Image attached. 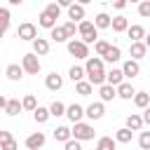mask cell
<instances>
[{"label": "cell", "mask_w": 150, "mask_h": 150, "mask_svg": "<svg viewBox=\"0 0 150 150\" xmlns=\"http://www.w3.org/2000/svg\"><path fill=\"white\" fill-rule=\"evenodd\" d=\"M84 70H87V80L94 84V87H103L105 84V70H103V59L101 56H89L87 63H84Z\"/></svg>", "instance_id": "obj_1"}, {"label": "cell", "mask_w": 150, "mask_h": 150, "mask_svg": "<svg viewBox=\"0 0 150 150\" xmlns=\"http://www.w3.org/2000/svg\"><path fill=\"white\" fill-rule=\"evenodd\" d=\"M77 28H80L77 33H80V40H82V42H87V45H91V42L96 45V42H98V28H96L94 21L84 19V21L77 23Z\"/></svg>", "instance_id": "obj_2"}, {"label": "cell", "mask_w": 150, "mask_h": 150, "mask_svg": "<svg viewBox=\"0 0 150 150\" xmlns=\"http://www.w3.org/2000/svg\"><path fill=\"white\" fill-rule=\"evenodd\" d=\"M68 54L75 59H89V45L82 40H68Z\"/></svg>", "instance_id": "obj_3"}, {"label": "cell", "mask_w": 150, "mask_h": 150, "mask_svg": "<svg viewBox=\"0 0 150 150\" xmlns=\"http://www.w3.org/2000/svg\"><path fill=\"white\" fill-rule=\"evenodd\" d=\"M21 66H23V70L28 73V75H38L40 73V59H38V54L35 52H30V54H23V59H21Z\"/></svg>", "instance_id": "obj_4"}, {"label": "cell", "mask_w": 150, "mask_h": 150, "mask_svg": "<svg viewBox=\"0 0 150 150\" xmlns=\"http://www.w3.org/2000/svg\"><path fill=\"white\" fill-rule=\"evenodd\" d=\"M73 138H77V141H91L94 138V127L87 124V122H77L73 127Z\"/></svg>", "instance_id": "obj_5"}, {"label": "cell", "mask_w": 150, "mask_h": 150, "mask_svg": "<svg viewBox=\"0 0 150 150\" xmlns=\"http://www.w3.org/2000/svg\"><path fill=\"white\" fill-rule=\"evenodd\" d=\"M16 38L19 40H26V42H33V40H38V28H35V23H21L19 28H16Z\"/></svg>", "instance_id": "obj_6"}, {"label": "cell", "mask_w": 150, "mask_h": 150, "mask_svg": "<svg viewBox=\"0 0 150 150\" xmlns=\"http://www.w3.org/2000/svg\"><path fill=\"white\" fill-rule=\"evenodd\" d=\"M84 115H87V108H82V105H77V103L68 105V110H66V117H68L73 124L82 122V117H84Z\"/></svg>", "instance_id": "obj_7"}, {"label": "cell", "mask_w": 150, "mask_h": 150, "mask_svg": "<svg viewBox=\"0 0 150 150\" xmlns=\"http://www.w3.org/2000/svg\"><path fill=\"white\" fill-rule=\"evenodd\" d=\"M122 70H124V77L134 80V77H138L141 66H138V61H136V59H129V61H124V63H122Z\"/></svg>", "instance_id": "obj_8"}, {"label": "cell", "mask_w": 150, "mask_h": 150, "mask_svg": "<svg viewBox=\"0 0 150 150\" xmlns=\"http://www.w3.org/2000/svg\"><path fill=\"white\" fill-rule=\"evenodd\" d=\"M45 87H47L49 91H59V89L63 87V77L54 70V73H49V75L45 77Z\"/></svg>", "instance_id": "obj_9"}, {"label": "cell", "mask_w": 150, "mask_h": 150, "mask_svg": "<svg viewBox=\"0 0 150 150\" xmlns=\"http://www.w3.org/2000/svg\"><path fill=\"white\" fill-rule=\"evenodd\" d=\"M45 141H47L45 134H42V131H35V134H30V136L26 138V148H28V150H40V148L45 145Z\"/></svg>", "instance_id": "obj_10"}, {"label": "cell", "mask_w": 150, "mask_h": 150, "mask_svg": "<svg viewBox=\"0 0 150 150\" xmlns=\"http://www.w3.org/2000/svg\"><path fill=\"white\" fill-rule=\"evenodd\" d=\"M122 82H124V70H122V68H112V70H108V75H105V84L120 87Z\"/></svg>", "instance_id": "obj_11"}, {"label": "cell", "mask_w": 150, "mask_h": 150, "mask_svg": "<svg viewBox=\"0 0 150 150\" xmlns=\"http://www.w3.org/2000/svg\"><path fill=\"white\" fill-rule=\"evenodd\" d=\"M103 115H105V105H103V101H96V103L87 105V117H89V120H101Z\"/></svg>", "instance_id": "obj_12"}, {"label": "cell", "mask_w": 150, "mask_h": 150, "mask_svg": "<svg viewBox=\"0 0 150 150\" xmlns=\"http://www.w3.org/2000/svg\"><path fill=\"white\" fill-rule=\"evenodd\" d=\"M68 19H70V21H75V23L84 21V5H80V2L70 5V7H68Z\"/></svg>", "instance_id": "obj_13"}, {"label": "cell", "mask_w": 150, "mask_h": 150, "mask_svg": "<svg viewBox=\"0 0 150 150\" xmlns=\"http://www.w3.org/2000/svg\"><path fill=\"white\" fill-rule=\"evenodd\" d=\"M70 138H73V129H70V127L61 124V127L54 129V141H59V143H68Z\"/></svg>", "instance_id": "obj_14"}, {"label": "cell", "mask_w": 150, "mask_h": 150, "mask_svg": "<svg viewBox=\"0 0 150 150\" xmlns=\"http://www.w3.org/2000/svg\"><path fill=\"white\" fill-rule=\"evenodd\" d=\"M127 35H129V42H143V38H145V28L138 26V23H134V26H129Z\"/></svg>", "instance_id": "obj_15"}, {"label": "cell", "mask_w": 150, "mask_h": 150, "mask_svg": "<svg viewBox=\"0 0 150 150\" xmlns=\"http://www.w3.org/2000/svg\"><path fill=\"white\" fill-rule=\"evenodd\" d=\"M129 54H131V59H143L145 54H148V45L145 42H131L129 45Z\"/></svg>", "instance_id": "obj_16"}, {"label": "cell", "mask_w": 150, "mask_h": 150, "mask_svg": "<svg viewBox=\"0 0 150 150\" xmlns=\"http://www.w3.org/2000/svg\"><path fill=\"white\" fill-rule=\"evenodd\" d=\"M23 73H26V70H23V66H19V63H9V66L5 68V75H7L12 82L21 80V77H23Z\"/></svg>", "instance_id": "obj_17"}, {"label": "cell", "mask_w": 150, "mask_h": 150, "mask_svg": "<svg viewBox=\"0 0 150 150\" xmlns=\"http://www.w3.org/2000/svg\"><path fill=\"white\" fill-rule=\"evenodd\" d=\"M98 96H101L103 103H108V101H112V98L117 96V87H112V84H103V87H98Z\"/></svg>", "instance_id": "obj_18"}, {"label": "cell", "mask_w": 150, "mask_h": 150, "mask_svg": "<svg viewBox=\"0 0 150 150\" xmlns=\"http://www.w3.org/2000/svg\"><path fill=\"white\" fill-rule=\"evenodd\" d=\"M0 150H16V141L9 131H0Z\"/></svg>", "instance_id": "obj_19"}, {"label": "cell", "mask_w": 150, "mask_h": 150, "mask_svg": "<svg viewBox=\"0 0 150 150\" xmlns=\"http://www.w3.org/2000/svg\"><path fill=\"white\" fill-rule=\"evenodd\" d=\"M117 96H120V98H124V101H131V98L136 96V89H134L129 82H122V84L117 87Z\"/></svg>", "instance_id": "obj_20"}, {"label": "cell", "mask_w": 150, "mask_h": 150, "mask_svg": "<svg viewBox=\"0 0 150 150\" xmlns=\"http://www.w3.org/2000/svg\"><path fill=\"white\" fill-rule=\"evenodd\" d=\"M115 33H127L129 30V21H127V16H112V26H110Z\"/></svg>", "instance_id": "obj_21"}, {"label": "cell", "mask_w": 150, "mask_h": 150, "mask_svg": "<svg viewBox=\"0 0 150 150\" xmlns=\"http://www.w3.org/2000/svg\"><path fill=\"white\" fill-rule=\"evenodd\" d=\"M23 110V103L19 101V98H9L7 101V105H5V112L9 115V117H14V115H19Z\"/></svg>", "instance_id": "obj_22"}, {"label": "cell", "mask_w": 150, "mask_h": 150, "mask_svg": "<svg viewBox=\"0 0 150 150\" xmlns=\"http://www.w3.org/2000/svg\"><path fill=\"white\" fill-rule=\"evenodd\" d=\"M143 124H145V122H143V115L131 112V115L127 117V127H129L131 131H141V129H143Z\"/></svg>", "instance_id": "obj_23"}, {"label": "cell", "mask_w": 150, "mask_h": 150, "mask_svg": "<svg viewBox=\"0 0 150 150\" xmlns=\"http://www.w3.org/2000/svg\"><path fill=\"white\" fill-rule=\"evenodd\" d=\"M38 23L42 26V28H47V30H52V28H56V19L54 16H49L45 9L40 12V16H38Z\"/></svg>", "instance_id": "obj_24"}, {"label": "cell", "mask_w": 150, "mask_h": 150, "mask_svg": "<svg viewBox=\"0 0 150 150\" xmlns=\"http://www.w3.org/2000/svg\"><path fill=\"white\" fill-rule=\"evenodd\" d=\"M49 117H52V110H49V108H42V105H38L35 112H33V120H35L38 124H45Z\"/></svg>", "instance_id": "obj_25"}, {"label": "cell", "mask_w": 150, "mask_h": 150, "mask_svg": "<svg viewBox=\"0 0 150 150\" xmlns=\"http://www.w3.org/2000/svg\"><path fill=\"white\" fill-rule=\"evenodd\" d=\"M94 23H96V28H110L112 26V16H108L105 12H98L94 16Z\"/></svg>", "instance_id": "obj_26"}, {"label": "cell", "mask_w": 150, "mask_h": 150, "mask_svg": "<svg viewBox=\"0 0 150 150\" xmlns=\"http://www.w3.org/2000/svg\"><path fill=\"white\" fill-rule=\"evenodd\" d=\"M33 52H35L38 56H45V54L49 52V42H47L45 38H38V40H33Z\"/></svg>", "instance_id": "obj_27"}, {"label": "cell", "mask_w": 150, "mask_h": 150, "mask_svg": "<svg viewBox=\"0 0 150 150\" xmlns=\"http://www.w3.org/2000/svg\"><path fill=\"white\" fill-rule=\"evenodd\" d=\"M49 38H52L54 42H66V40H68V33H66L63 26H56V28L49 30Z\"/></svg>", "instance_id": "obj_28"}, {"label": "cell", "mask_w": 150, "mask_h": 150, "mask_svg": "<svg viewBox=\"0 0 150 150\" xmlns=\"http://www.w3.org/2000/svg\"><path fill=\"white\" fill-rule=\"evenodd\" d=\"M87 75V70L82 68V66H70V70H68V77L77 84V82H82V77Z\"/></svg>", "instance_id": "obj_29"}, {"label": "cell", "mask_w": 150, "mask_h": 150, "mask_svg": "<svg viewBox=\"0 0 150 150\" xmlns=\"http://www.w3.org/2000/svg\"><path fill=\"white\" fill-rule=\"evenodd\" d=\"M134 103H136V108H148L150 105V94L148 91H136V96H134Z\"/></svg>", "instance_id": "obj_30"}, {"label": "cell", "mask_w": 150, "mask_h": 150, "mask_svg": "<svg viewBox=\"0 0 150 150\" xmlns=\"http://www.w3.org/2000/svg\"><path fill=\"white\" fill-rule=\"evenodd\" d=\"M131 136H134V131H131L129 127H122V129H117L115 141H117V143H131Z\"/></svg>", "instance_id": "obj_31"}, {"label": "cell", "mask_w": 150, "mask_h": 150, "mask_svg": "<svg viewBox=\"0 0 150 150\" xmlns=\"http://www.w3.org/2000/svg\"><path fill=\"white\" fill-rule=\"evenodd\" d=\"M122 59V49L117 47V45H112L110 49H108V54L103 56V61H108V63H115V61H120Z\"/></svg>", "instance_id": "obj_32"}, {"label": "cell", "mask_w": 150, "mask_h": 150, "mask_svg": "<svg viewBox=\"0 0 150 150\" xmlns=\"http://www.w3.org/2000/svg\"><path fill=\"white\" fill-rule=\"evenodd\" d=\"M75 91H77L80 96H89V94L94 91V84H91L89 80H82V82H77V84H75Z\"/></svg>", "instance_id": "obj_33"}, {"label": "cell", "mask_w": 150, "mask_h": 150, "mask_svg": "<svg viewBox=\"0 0 150 150\" xmlns=\"http://www.w3.org/2000/svg\"><path fill=\"white\" fill-rule=\"evenodd\" d=\"M115 138H110V136H101L98 138V143H96V150H115Z\"/></svg>", "instance_id": "obj_34"}, {"label": "cell", "mask_w": 150, "mask_h": 150, "mask_svg": "<svg viewBox=\"0 0 150 150\" xmlns=\"http://www.w3.org/2000/svg\"><path fill=\"white\" fill-rule=\"evenodd\" d=\"M110 47H112L110 42H105V40H98V42L94 45V52H96V56H101V59H103V56L108 54V49H110Z\"/></svg>", "instance_id": "obj_35"}, {"label": "cell", "mask_w": 150, "mask_h": 150, "mask_svg": "<svg viewBox=\"0 0 150 150\" xmlns=\"http://www.w3.org/2000/svg\"><path fill=\"white\" fill-rule=\"evenodd\" d=\"M21 103H23V110H30V112H35V108H38V98L33 94H26Z\"/></svg>", "instance_id": "obj_36"}, {"label": "cell", "mask_w": 150, "mask_h": 150, "mask_svg": "<svg viewBox=\"0 0 150 150\" xmlns=\"http://www.w3.org/2000/svg\"><path fill=\"white\" fill-rule=\"evenodd\" d=\"M49 110H52V117H61V115H66L68 105H63L61 101H54V103L49 105Z\"/></svg>", "instance_id": "obj_37"}, {"label": "cell", "mask_w": 150, "mask_h": 150, "mask_svg": "<svg viewBox=\"0 0 150 150\" xmlns=\"http://www.w3.org/2000/svg\"><path fill=\"white\" fill-rule=\"evenodd\" d=\"M61 9H63V7H61L59 2H49V5L45 7V12H47L49 16H54V19H59V16H61Z\"/></svg>", "instance_id": "obj_38"}, {"label": "cell", "mask_w": 150, "mask_h": 150, "mask_svg": "<svg viewBox=\"0 0 150 150\" xmlns=\"http://www.w3.org/2000/svg\"><path fill=\"white\" fill-rule=\"evenodd\" d=\"M138 145H141V150H150V131H141Z\"/></svg>", "instance_id": "obj_39"}, {"label": "cell", "mask_w": 150, "mask_h": 150, "mask_svg": "<svg viewBox=\"0 0 150 150\" xmlns=\"http://www.w3.org/2000/svg\"><path fill=\"white\" fill-rule=\"evenodd\" d=\"M138 14H141L143 19H150V0L138 2Z\"/></svg>", "instance_id": "obj_40"}, {"label": "cell", "mask_w": 150, "mask_h": 150, "mask_svg": "<svg viewBox=\"0 0 150 150\" xmlns=\"http://www.w3.org/2000/svg\"><path fill=\"white\" fill-rule=\"evenodd\" d=\"M0 16H2V33H7V30H9V9L2 7V9H0Z\"/></svg>", "instance_id": "obj_41"}, {"label": "cell", "mask_w": 150, "mask_h": 150, "mask_svg": "<svg viewBox=\"0 0 150 150\" xmlns=\"http://www.w3.org/2000/svg\"><path fill=\"white\" fill-rule=\"evenodd\" d=\"M63 150H82V141H77V138H70L68 143H63Z\"/></svg>", "instance_id": "obj_42"}, {"label": "cell", "mask_w": 150, "mask_h": 150, "mask_svg": "<svg viewBox=\"0 0 150 150\" xmlns=\"http://www.w3.org/2000/svg\"><path fill=\"white\" fill-rule=\"evenodd\" d=\"M63 28H66L68 38H73V40H75V30H80V28L75 26V21H66V23H63Z\"/></svg>", "instance_id": "obj_43"}, {"label": "cell", "mask_w": 150, "mask_h": 150, "mask_svg": "<svg viewBox=\"0 0 150 150\" xmlns=\"http://www.w3.org/2000/svg\"><path fill=\"white\" fill-rule=\"evenodd\" d=\"M110 5H112L115 9H124V7H127V0H110Z\"/></svg>", "instance_id": "obj_44"}, {"label": "cell", "mask_w": 150, "mask_h": 150, "mask_svg": "<svg viewBox=\"0 0 150 150\" xmlns=\"http://www.w3.org/2000/svg\"><path fill=\"white\" fill-rule=\"evenodd\" d=\"M143 122H145V124L150 127V105H148V108L143 110Z\"/></svg>", "instance_id": "obj_45"}, {"label": "cell", "mask_w": 150, "mask_h": 150, "mask_svg": "<svg viewBox=\"0 0 150 150\" xmlns=\"http://www.w3.org/2000/svg\"><path fill=\"white\" fill-rule=\"evenodd\" d=\"M56 2H59L61 7H66V9H68L70 5H75V0H56Z\"/></svg>", "instance_id": "obj_46"}, {"label": "cell", "mask_w": 150, "mask_h": 150, "mask_svg": "<svg viewBox=\"0 0 150 150\" xmlns=\"http://www.w3.org/2000/svg\"><path fill=\"white\" fill-rule=\"evenodd\" d=\"M7 2H9V5H21L23 0H7Z\"/></svg>", "instance_id": "obj_47"}, {"label": "cell", "mask_w": 150, "mask_h": 150, "mask_svg": "<svg viewBox=\"0 0 150 150\" xmlns=\"http://www.w3.org/2000/svg\"><path fill=\"white\" fill-rule=\"evenodd\" d=\"M145 45H148V49H150V33L145 35Z\"/></svg>", "instance_id": "obj_48"}, {"label": "cell", "mask_w": 150, "mask_h": 150, "mask_svg": "<svg viewBox=\"0 0 150 150\" xmlns=\"http://www.w3.org/2000/svg\"><path fill=\"white\" fill-rule=\"evenodd\" d=\"M75 2H80V5H87V2H91V0H75Z\"/></svg>", "instance_id": "obj_49"}, {"label": "cell", "mask_w": 150, "mask_h": 150, "mask_svg": "<svg viewBox=\"0 0 150 150\" xmlns=\"http://www.w3.org/2000/svg\"><path fill=\"white\" fill-rule=\"evenodd\" d=\"M127 2H143V0H127Z\"/></svg>", "instance_id": "obj_50"}]
</instances>
